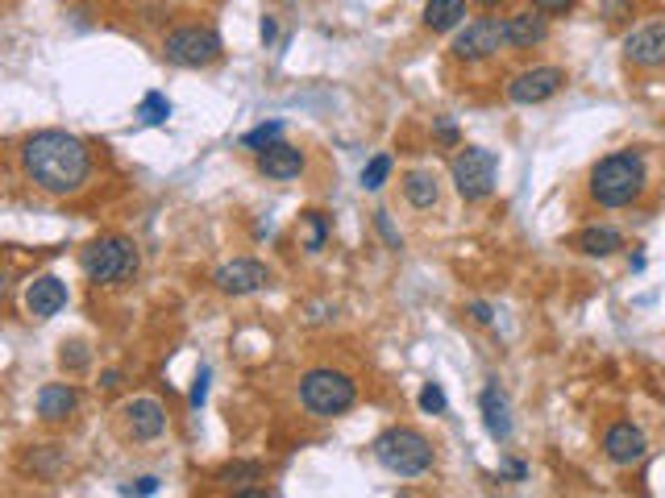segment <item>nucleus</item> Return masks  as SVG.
<instances>
[{"label": "nucleus", "mask_w": 665, "mask_h": 498, "mask_svg": "<svg viewBox=\"0 0 665 498\" xmlns=\"http://www.w3.org/2000/svg\"><path fill=\"white\" fill-rule=\"evenodd\" d=\"M304 229H309L304 250H309V254L325 250V241H329V220H325V212H304Z\"/></svg>", "instance_id": "23"}, {"label": "nucleus", "mask_w": 665, "mask_h": 498, "mask_svg": "<svg viewBox=\"0 0 665 498\" xmlns=\"http://www.w3.org/2000/svg\"><path fill=\"white\" fill-rule=\"evenodd\" d=\"M25 307L34 320H50L66 307V282L55 275H38V279L25 287Z\"/></svg>", "instance_id": "14"}, {"label": "nucleus", "mask_w": 665, "mask_h": 498, "mask_svg": "<svg viewBox=\"0 0 665 498\" xmlns=\"http://www.w3.org/2000/svg\"><path fill=\"white\" fill-rule=\"evenodd\" d=\"M378 229H383V238H387V245L391 250H399V238L391 233V220H387V212H378Z\"/></svg>", "instance_id": "32"}, {"label": "nucleus", "mask_w": 665, "mask_h": 498, "mask_svg": "<svg viewBox=\"0 0 665 498\" xmlns=\"http://www.w3.org/2000/svg\"><path fill=\"white\" fill-rule=\"evenodd\" d=\"M22 167L46 195H75L92 174V150L66 130H38L22 142Z\"/></svg>", "instance_id": "1"}, {"label": "nucleus", "mask_w": 665, "mask_h": 498, "mask_svg": "<svg viewBox=\"0 0 665 498\" xmlns=\"http://www.w3.org/2000/svg\"><path fill=\"white\" fill-rule=\"evenodd\" d=\"M162 54H167V63H176V66H208L221 59V38H217V29L183 25L176 34H167Z\"/></svg>", "instance_id": "7"}, {"label": "nucleus", "mask_w": 665, "mask_h": 498, "mask_svg": "<svg viewBox=\"0 0 665 498\" xmlns=\"http://www.w3.org/2000/svg\"><path fill=\"white\" fill-rule=\"evenodd\" d=\"M279 137H283V121H270V125H258V130L245 133L242 146H245V150H258V154H263L266 146H275Z\"/></svg>", "instance_id": "24"}, {"label": "nucleus", "mask_w": 665, "mask_h": 498, "mask_svg": "<svg viewBox=\"0 0 665 498\" xmlns=\"http://www.w3.org/2000/svg\"><path fill=\"white\" fill-rule=\"evenodd\" d=\"M466 22V0H428L424 4V29L445 34V29H458Z\"/></svg>", "instance_id": "20"}, {"label": "nucleus", "mask_w": 665, "mask_h": 498, "mask_svg": "<svg viewBox=\"0 0 665 498\" xmlns=\"http://www.w3.org/2000/svg\"><path fill=\"white\" fill-rule=\"evenodd\" d=\"M258 171L266 179H295V174L304 171V154L295 150V146H283V142H275V146H266L258 154Z\"/></svg>", "instance_id": "18"}, {"label": "nucleus", "mask_w": 665, "mask_h": 498, "mask_svg": "<svg viewBox=\"0 0 665 498\" xmlns=\"http://www.w3.org/2000/svg\"><path fill=\"white\" fill-rule=\"evenodd\" d=\"M208 378H213L208 369H200V374H196V387H192V408H204V399H208Z\"/></svg>", "instance_id": "30"}, {"label": "nucleus", "mask_w": 665, "mask_h": 498, "mask_svg": "<svg viewBox=\"0 0 665 498\" xmlns=\"http://www.w3.org/2000/svg\"><path fill=\"white\" fill-rule=\"evenodd\" d=\"M358 399V387L350 374H341V369H309L304 378H300V403L309 408L312 415H346L354 408Z\"/></svg>", "instance_id": "4"}, {"label": "nucleus", "mask_w": 665, "mask_h": 498, "mask_svg": "<svg viewBox=\"0 0 665 498\" xmlns=\"http://www.w3.org/2000/svg\"><path fill=\"white\" fill-rule=\"evenodd\" d=\"M644 183L649 171L637 150H616L591 167V199L603 208H628L632 199H641Z\"/></svg>", "instance_id": "2"}, {"label": "nucleus", "mask_w": 665, "mask_h": 498, "mask_svg": "<svg viewBox=\"0 0 665 498\" xmlns=\"http://www.w3.org/2000/svg\"><path fill=\"white\" fill-rule=\"evenodd\" d=\"M375 461L396 477H421L433 470V445L416 428H391L375 440Z\"/></svg>", "instance_id": "3"}, {"label": "nucleus", "mask_w": 665, "mask_h": 498, "mask_svg": "<svg viewBox=\"0 0 665 498\" xmlns=\"http://www.w3.org/2000/svg\"><path fill=\"white\" fill-rule=\"evenodd\" d=\"M454 187H458V195L462 199H487L491 192H495V179H499V158L491 150H483V146H466L458 158H454Z\"/></svg>", "instance_id": "6"}, {"label": "nucleus", "mask_w": 665, "mask_h": 498, "mask_svg": "<svg viewBox=\"0 0 665 498\" xmlns=\"http://www.w3.org/2000/svg\"><path fill=\"white\" fill-rule=\"evenodd\" d=\"M137 117H142V125H167V117H171V100H167L162 92H146L142 105H137Z\"/></svg>", "instance_id": "22"}, {"label": "nucleus", "mask_w": 665, "mask_h": 498, "mask_svg": "<svg viewBox=\"0 0 665 498\" xmlns=\"http://www.w3.org/2000/svg\"><path fill=\"white\" fill-rule=\"evenodd\" d=\"M213 282H217L221 295H254V291H263L266 282H270V270L254 258H233L213 275Z\"/></svg>", "instance_id": "10"}, {"label": "nucleus", "mask_w": 665, "mask_h": 498, "mask_svg": "<svg viewBox=\"0 0 665 498\" xmlns=\"http://www.w3.org/2000/svg\"><path fill=\"white\" fill-rule=\"evenodd\" d=\"M624 59L632 66H649V71L665 66V22L632 29V34L624 38Z\"/></svg>", "instance_id": "12"}, {"label": "nucleus", "mask_w": 665, "mask_h": 498, "mask_svg": "<svg viewBox=\"0 0 665 498\" xmlns=\"http://www.w3.org/2000/svg\"><path fill=\"white\" fill-rule=\"evenodd\" d=\"M158 490V477H137L130 486H121V495H155Z\"/></svg>", "instance_id": "29"}, {"label": "nucleus", "mask_w": 665, "mask_h": 498, "mask_svg": "<svg viewBox=\"0 0 665 498\" xmlns=\"http://www.w3.org/2000/svg\"><path fill=\"white\" fill-rule=\"evenodd\" d=\"M532 9H541L545 17H557V13H570L575 0H532Z\"/></svg>", "instance_id": "28"}, {"label": "nucleus", "mask_w": 665, "mask_h": 498, "mask_svg": "<svg viewBox=\"0 0 665 498\" xmlns=\"http://www.w3.org/2000/svg\"><path fill=\"white\" fill-rule=\"evenodd\" d=\"M75 408H80V394L66 382H46L38 390V415H43L46 424H63V420H71Z\"/></svg>", "instance_id": "17"}, {"label": "nucleus", "mask_w": 665, "mask_h": 498, "mask_svg": "<svg viewBox=\"0 0 665 498\" xmlns=\"http://www.w3.org/2000/svg\"><path fill=\"white\" fill-rule=\"evenodd\" d=\"M561 87H566V71L561 66H529V71L511 75L508 100L511 105H545Z\"/></svg>", "instance_id": "9"}, {"label": "nucleus", "mask_w": 665, "mask_h": 498, "mask_svg": "<svg viewBox=\"0 0 665 498\" xmlns=\"http://www.w3.org/2000/svg\"><path fill=\"white\" fill-rule=\"evenodd\" d=\"M80 266H84V275H88L92 282L117 287V282H125L137 275V250H133V241H125V238H100L80 254Z\"/></svg>", "instance_id": "5"}, {"label": "nucleus", "mask_w": 665, "mask_h": 498, "mask_svg": "<svg viewBox=\"0 0 665 498\" xmlns=\"http://www.w3.org/2000/svg\"><path fill=\"white\" fill-rule=\"evenodd\" d=\"M470 312H474V320H479V325H491V307L487 304H470Z\"/></svg>", "instance_id": "34"}, {"label": "nucleus", "mask_w": 665, "mask_h": 498, "mask_svg": "<svg viewBox=\"0 0 665 498\" xmlns=\"http://www.w3.org/2000/svg\"><path fill=\"white\" fill-rule=\"evenodd\" d=\"M603 453H607V461L612 465H620V470H632L637 461H644V453H649V440H644V433L637 428V424H612L607 433H603Z\"/></svg>", "instance_id": "11"}, {"label": "nucleus", "mask_w": 665, "mask_h": 498, "mask_svg": "<svg viewBox=\"0 0 665 498\" xmlns=\"http://www.w3.org/2000/svg\"><path fill=\"white\" fill-rule=\"evenodd\" d=\"M403 195H408V204L412 208H433L437 204V179L428 171H412L408 179H403Z\"/></svg>", "instance_id": "21"}, {"label": "nucleus", "mask_w": 665, "mask_h": 498, "mask_svg": "<svg viewBox=\"0 0 665 498\" xmlns=\"http://www.w3.org/2000/svg\"><path fill=\"white\" fill-rule=\"evenodd\" d=\"M121 428L130 440H155L167 428V412H162L158 399H130L121 408Z\"/></svg>", "instance_id": "13"}, {"label": "nucleus", "mask_w": 665, "mask_h": 498, "mask_svg": "<svg viewBox=\"0 0 665 498\" xmlns=\"http://www.w3.org/2000/svg\"><path fill=\"white\" fill-rule=\"evenodd\" d=\"M504 25H508V46L511 50H529V46H541L545 38H549V17L536 9H524V13H511V17H504Z\"/></svg>", "instance_id": "15"}, {"label": "nucleus", "mask_w": 665, "mask_h": 498, "mask_svg": "<svg viewBox=\"0 0 665 498\" xmlns=\"http://www.w3.org/2000/svg\"><path fill=\"white\" fill-rule=\"evenodd\" d=\"M258 474H263L258 465H225L221 482H229V486H233V482H245V477H258Z\"/></svg>", "instance_id": "27"}, {"label": "nucleus", "mask_w": 665, "mask_h": 498, "mask_svg": "<svg viewBox=\"0 0 665 498\" xmlns=\"http://www.w3.org/2000/svg\"><path fill=\"white\" fill-rule=\"evenodd\" d=\"M421 412H428V415L445 412V390L437 387V382H428V387L421 390Z\"/></svg>", "instance_id": "26"}, {"label": "nucleus", "mask_w": 665, "mask_h": 498, "mask_svg": "<svg viewBox=\"0 0 665 498\" xmlns=\"http://www.w3.org/2000/svg\"><path fill=\"white\" fill-rule=\"evenodd\" d=\"M100 387H105V390H117V387H121V374H117V369H109V374L100 378Z\"/></svg>", "instance_id": "35"}, {"label": "nucleus", "mask_w": 665, "mask_h": 498, "mask_svg": "<svg viewBox=\"0 0 665 498\" xmlns=\"http://www.w3.org/2000/svg\"><path fill=\"white\" fill-rule=\"evenodd\" d=\"M387 174H391V158H387V154H375V158L362 167V187H366V192H378V187L387 183Z\"/></svg>", "instance_id": "25"}, {"label": "nucleus", "mask_w": 665, "mask_h": 498, "mask_svg": "<svg viewBox=\"0 0 665 498\" xmlns=\"http://www.w3.org/2000/svg\"><path fill=\"white\" fill-rule=\"evenodd\" d=\"M508 46V25L499 22V17H479V22H470L454 38V59H462V63H479V59H491V54H499Z\"/></svg>", "instance_id": "8"}, {"label": "nucleus", "mask_w": 665, "mask_h": 498, "mask_svg": "<svg viewBox=\"0 0 665 498\" xmlns=\"http://www.w3.org/2000/svg\"><path fill=\"white\" fill-rule=\"evenodd\" d=\"M479 408H483V424H487V433L495 436V440H508V436H511V412H508V399L499 394V387L483 390Z\"/></svg>", "instance_id": "19"}, {"label": "nucleus", "mask_w": 665, "mask_h": 498, "mask_svg": "<svg viewBox=\"0 0 665 498\" xmlns=\"http://www.w3.org/2000/svg\"><path fill=\"white\" fill-rule=\"evenodd\" d=\"M479 9H495V4H504V0H474Z\"/></svg>", "instance_id": "36"}, {"label": "nucleus", "mask_w": 665, "mask_h": 498, "mask_svg": "<svg viewBox=\"0 0 665 498\" xmlns=\"http://www.w3.org/2000/svg\"><path fill=\"white\" fill-rule=\"evenodd\" d=\"M570 245H575L578 254H587V258H612L616 250H624V233L612 229V224H587L582 233H575Z\"/></svg>", "instance_id": "16"}, {"label": "nucleus", "mask_w": 665, "mask_h": 498, "mask_svg": "<svg viewBox=\"0 0 665 498\" xmlns=\"http://www.w3.org/2000/svg\"><path fill=\"white\" fill-rule=\"evenodd\" d=\"M437 137H442V142H458V130H454V121H437Z\"/></svg>", "instance_id": "33"}, {"label": "nucleus", "mask_w": 665, "mask_h": 498, "mask_svg": "<svg viewBox=\"0 0 665 498\" xmlns=\"http://www.w3.org/2000/svg\"><path fill=\"white\" fill-rule=\"evenodd\" d=\"M63 366H71V369L88 366V353H84V345H71V353L63 349Z\"/></svg>", "instance_id": "31"}]
</instances>
